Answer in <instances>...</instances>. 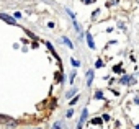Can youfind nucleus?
<instances>
[{"label": "nucleus", "mask_w": 139, "mask_h": 129, "mask_svg": "<svg viewBox=\"0 0 139 129\" xmlns=\"http://www.w3.org/2000/svg\"><path fill=\"white\" fill-rule=\"evenodd\" d=\"M75 93H77V88H72L70 91H67V93H65V96H67V98H70L72 95H75Z\"/></svg>", "instance_id": "6"}, {"label": "nucleus", "mask_w": 139, "mask_h": 129, "mask_svg": "<svg viewBox=\"0 0 139 129\" xmlns=\"http://www.w3.org/2000/svg\"><path fill=\"white\" fill-rule=\"evenodd\" d=\"M92 122H93V124H100V122H101V119H98V118H96V119H92Z\"/></svg>", "instance_id": "10"}, {"label": "nucleus", "mask_w": 139, "mask_h": 129, "mask_svg": "<svg viewBox=\"0 0 139 129\" xmlns=\"http://www.w3.org/2000/svg\"><path fill=\"white\" fill-rule=\"evenodd\" d=\"M136 129H139V126H136Z\"/></svg>", "instance_id": "14"}, {"label": "nucleus", "mask_w": 139, "mask_h": 129, "mask_svg": "<svg viewBox=\"0 0 139 129\" xmlns=\"http://www.w3.org/2000/svg\"><path fill=\"white\" fill-rule=\"evenodd\" d=\"M87 42H88V47L95 49V42H93V39H92V34H90V33H87Z\"/></svg>", "instance_id": "5"}, {"label": "nucleus", "mask_w": 139, "mask_h": 129, "mask_svg": "<svg viewBox=\"0 0 139 129\" xmlns=\"http://www.w3.org/2000/svg\"><path fill=\"white\" fill-rule=\"evenodd\" d=\"M20 16H21V13H18V11H16V13L13 15V18H15V20H18V18H20Z\"/></svg>", "instance_id": "12"}, {"label": "nucleus", "mask_w": 139, "mask_h": 129, "mask_svg": "<svg viewBox=\"0 0 139 129\" xmlns=\"http://www.w3.org/2000/svg\"><path fill=\"white\" fill-rule=\"evenodd\" d=\"M61 126H62V124H61V122H56V124H54V126H52V129H61Z\"/></svg>", "instance_id": "9"}, {"label": "nucleus", "mask_w": 139, "mask_h": 129, "mask_svg": "<svg viewBox=\"0 0 139 129\" xmlns=\"http://www.w3.org/2000/svg\"><path fill=\"white\" fill-rule=\"evenodd\" d=\"M72 65H74V67H78V65H80V62L75 60V59H72Z\"/></svg>", "instance_id": "8"}, {"label": "nucleus", "mask_w": 139, "mask_h": 129, "mask_svg": "<svg viewBox=\"0 0 139 129\" xmlns=\"http://www.w3.org/2000/svg\"><path fill=\"white\" fill-rule=\"evenodd\" d=\"M92 2H95V0H83V3H92Z\"/></svg>", "instance_id": "13"}, {"label": "nucleus", "mask_w": 139, "mask_h": 129, "mask_svg": "<svg viewBox=\"0 0 139 129\" xmlns=\"http://www.w3.org/2000/svg\"><path fill=\"white\" fill-rule=\"evenodd\" d=\"M87 114H88V111H87V109H83V111H82V116H80V121H78V124H77L78 129L83 126V122H85V119H87Z\"/></svg>", "instance_id": "2"}, {"label": "nucleus", "mask_w": 139, "mask_h": 129, "mask_svg": "<svg viewBox=\"0 0 139 129\" xmlns=\"http://www.w3.org/2000/svg\"><path fill=\"white\" fill-rule=\"evenodd\" d=\"M92 82H93V72L88 70V72H87V85H88V87L92 85Z\"/></svg>", "instance_id": "4"}, {"label": "nucleus", "mask_w": 139, "mask_h": 129, "mask_svg": "<svg viewBox=\"0 0 139 129\" xmlns=\"http://www.w3.org/2000/svg\"><path fill=\"white\" fill-rule=\"evenodd\" d=\"M134 77H123L121 80H119V83H123V85H129V83H134Z\"/></svg>", "instance_id": "3"}, {"label": "nucleus", "mask_w": 139, "mask_h": 129, "mask_svg": "<svg viewBox=\"0 0 139 129\" xmlns=\"http://www.w3.org/2000/svg\"><path fill=\"white\" fill-rule=\"evenodd\" d=\"M95 98H103V95H101V91H96V95H95Z\"/></svg>", "instance_id": "11"}, {"label": "nucleus", "mask_w": 139, "mask_h": 129, "mask_svg": "<svg viewBox=\"0 0 139 129\" xmlns=\"http://www.w3.org/2000/svg\"><path fill=\"white\" fill-rule=\"evenodd\" d=\"M0 18H2L3 21L10 23V24H15V23H16V20H15L13 16H8V15H5V13H0Z\"/></svg>", "instance_id": "1"}, {"label": "nucleus", "mask_w": 139, "mask_h": 129, "mask_svg": "<svg viewBox=\"0 0 139 129\" xmlns=\"http://www.w3.org/2000/svg\"><path fill=\"white\" fill-rule=\"evenodd\" d=\"M61 41H62V42H64V44H67V46H69V47H74V44H72V42H70V41H69V39H67V38H62V39H61Z\"/></svg>", "instance_id": "7"}, {"label": "nucleus", "mask_w": 139, "mask_h": 129, "mask_svg": "<svg viewBox=\"0 0 139 129\" xmlns=\"http://www.w3.org/2000/svg\"><path fill=\"white\" fill-rule=\"evenodd\" d=\"M36 129H39V127H36Z\"/></svg>", "instance_id": "15"}]
</instances>
